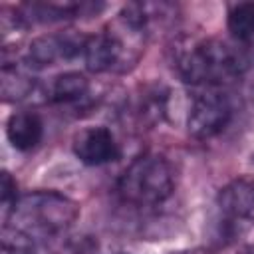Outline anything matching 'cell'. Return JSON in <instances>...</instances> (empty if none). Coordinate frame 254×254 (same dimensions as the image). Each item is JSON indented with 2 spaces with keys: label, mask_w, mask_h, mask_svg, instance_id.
Masks as SVG:
<instances>
[{
  "label": "cell",
  "mask_w": 254,
  "mask_h": 254,
  "mask_svg": "<svg viewBox=\"0 0 254 254\" xmlns=\"http://www.w3.org/2000/svg\"><path fill=\"white\" fill-rule=\"evenodd\" d=\"M141 2L123 6L117 18L99 34L87 36L83 62L93 73H125L139 62L149 38Z\"/></svg>",
  "instance_id": "1"
},
{
  "label": "cell",
  "mask_w": 254,
  "mask_h": 254,
  "mask_svg": "<svg viewBox=\"0 0 254 254\" xmlns=\"http://www.w3.org/2000/svg\"><path fill=\"white\" fill-rule=\"evenodd\" d=\"M6 137L16 151H32L44 137V123L40 115L32 111L12 113L6 123Z\"/></svg>",
  "instance_id": "9"
},
{
  "label": "cell",
  "mask_w": 254,
  "mask_h": 254,
  "mask_svg": "<svg viewBox=\"0 0 254 254\" xmlns=\"http://www.w3.org/2000/svg\"><path fill=\"white\" fill-rule=\"evenodd\" d=\"M216 206L226 226L254 220V177H238L226 183L216 194Z\"/></svg>",
  "instance_id": "6"
},
{
  "label": "cell",
  "mask_w": 254,
  "mask_h": 254,
  "mask_svg": "<svg viewBox=\"0 0 254 254\" xmlns=\"http://www.w3.org/2000/svg\"><path fill=\"white\" fill-rule=\"evenodd\" d=\"M18 185L12 179L8 171H2L0 175V208H2V224L10 218L16 202H18Z\"/></svg>",
  "instance_id": "13"
},
{
  "label": "cell",
  "mask_w": 254,
  "mask_h": 254,
  "mask_svg": "<svg viewBox=\"0 0 254 254\" xmlns=\"http://www.w3.org/2000/svg\"><path fill=\"white\" fill-rule=\"evenodd\" d=\"M252 165H254V155H252Z\"/></svg>",
  "instance_id": "16"
},
{
  "label": "cell",
  "mask_w": 254,
  "mask_h": 254,
  "mask_svg": "<svg viewBox=\"0 0 254 254\" xmlns=\"http://www.w3.org/2000/svg\"><path fill=\"white\" fill-rule=\"evenodd\" d=\"M115 190L121 202L129 206H159L175 190V169L163 155L145 153L133 159L119 175Z\"/></svg>",
  "instance_id": "3"
},
{
  "label": "cell",
  "mask_w": 254,
  "mask_h": 254,
  "mask_svg": "<svg viewBox=\"0 0 254 254\" xmlns=\"http://www.w3.org/2000/svg\"><path fill=\"white\" fill-rule=\"evenodd\" d=\"M175 69L194 87H220L244 75L248 56L220 38L183 40L175 50Z\"/></svg>",
  "instance_id": "2"
},
{
  "label": "cell",
  "mask_w": 254,
  "mask_h": 254,
  "mask_svg": "<svg viewBox=\"0 0 254 254\" xmlns=\"http://www.w3.org/2000/svg\"><path fill=\"white\" fill-rule=\"evenodd\" d=\"M99 4H87V2H28L20 6V16L26 26L30 24H52V22H64L71 18H79L87 12H97Z\"/></svg>",
  "instance_id": "8"
},
{
  "label": "cell",
  "mask_w": 254,
  "mask_h": 254,
  "mask_svg": "<svg viewBox=\"0 0 254 254\" xmlns=\"http://www.w3.org/2000/svg\"><path fill=\"white\" fill-rule=\"evenodd\" d=\"M73 155L87 167H101L119 157V145L107 127L81 129L71 141Z\"/></svg>",
  "instance_id": "7"
},
{
  "label": "cell",
  "mask_w": 254,
  "mask_h": 254,
  "mask_svg": "<svg viewBox=\"0 0 254 254\" xmlns=\"http://www.w3.org/2000/svg\"><path fill=\"white\" fill-rule=\"evenodd\" d=\"M0 89L4 101H22L32 97L38 89L36 79L32 75V65L24 62H4L0 69Z\"/></svg>",
  "instance_id": "10"
},
{
  "label": "cell",
  "mask_w": 254,
  "mask_h": 254,
  "mask_svg": "<svg viewBox=\"0 0 254 254\" xmlns=\"http://www.w3.org/2000/svg\"><path fill=\"white\" fill-rule=\"evenodd\" d=\"M89 93V79L79 71H65L56 75L44 89L46 101L52 103H77Z\"/></svg>",
  "instance_id": "11"
},
{
  "label": "cell",
  "mask_w": 254,
  "mask_h": 254,
  "mask_svg": "<svg viewBox=\"0 0 254 254\" xmlns=\"http://www.w3.org/2000/svg\"><path fill=\"white\" fill-rule=\"evenodd\" d=\"M175 254H212V252L206 250V248H190V250H181V252H175Z\"/></svg>",
  "instance_id": "14"
},
{
  "label": "cell",
  "mask_w": 254,
  "mask_h": 254,
  "mask_svg": "<svg viewBox=\"0 0 254 254\" xmlns=\"http://www.w3.org/2000/svg\"><path fill=\"white\" fill-rule=\"evenodd\" d=\"M232 119L230 99L220 87H196L187 113V131L198 141L220 135Z\"/></svg>",
  "instance_id": "4"
},
{
  "label": "cell",
  "mask_w": 254,
  "mask_h": 254,
  "mask_svg": "<svg viewBox=\"0 0 254 254\" xmlns=\"http://www.w3.org/2000/svg\"><path fill=\"white\" fill-rule=\"evenodd\" d=\"M238 254H254V246H246V248H242Z\"/></svg>",
  "instance_id": "15"
},
{
  "label": "cell",
  "mask_w": 254,
  "mask_h": 254,
  "mask_svg": "<svg viewBox=\"0 0 254 254\" xmlns=\"http://www.w3.org/2000/svg\"><path fill=\"white\" fill-rule=\"evenodd\" d=\"M228 32L238 42L254 40V2L234 4L226 16Z\"/></svg>",
  "instance_id": "12"
},
{
  "label": "cell",
  "mask_w": 254,
  "mask_h": 254,
  "mask_svg": "<svg viewBox=\"0 0 254 254\" xmlns=\"http://www.w3.org/2000/svg\"><path fill=\"white\" fill-rule=\"evenodd\" d=\"M85 42L87 36H81L73 30L44 34L30 42L26 62L32 67H48L62 62H69L77 56H83Z\"/></svg>",
  "instance_id": "5"
}]
</instances>
